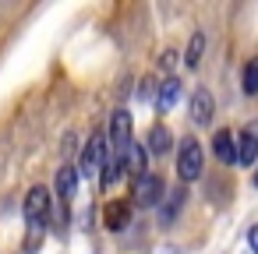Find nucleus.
I'll use <instances>...</instances> for the list:
<instances>
[{
	"instance_id": "obj_14",
	"label": "nucleus",
	"mask_w": 258,
	"mask_h": 254,
	"mask_svg": "<svg viewBox=\"0 0 258 254\" xmlns=\"http://www.w3.org/2000/svg\"><path fill=\"white\" fill-rule=\"evenodd\" d=\"M244 92H247V96L258 92V57H251V60L244 64Z\"/></svg>"
},
{
	"instance_id": "obj_16",
	"label": "nucleus",
	"mask_w": 258,
	"mask_h": 254,
	"mask_svg": "<svg viewBox=\"0 0 258 254\" xmlns=\"http://www.w3.org/2000/svg\"><path fill=\"white\" fill-rule=\"evenodd\" d=\"M173 57H177V53H170V50H166V53L159 57V64H163V67H173Z\"/></svg>"
},
{
	"instance_id": "obj_7",
	"label": "nucleus",
	"mask_w": 258,
	"mask_h": 254,
	"mask_svg": "<svg viewBox=\"0 0 258 254\" xmlns=\"http://www.w3.org/2000/svg\"><path fill=\"white\" fill-rule=\"evenodd\" d=\"M212 152H216L219 162H240V152H237V138H233V131H216V138H212Z\"/></svg>"
},
{
	"instance_id": "obj_11",
	"label": "nucleus",
	"mask_w": 258,
	"mask_h": 254,
	"mask_svg": "<svg viewBox=\"0 0 258 254\" xmlns=\"http://www.w3.org/2000/svg\"><path fill=\"white\" fill-rule=\"evenodd\" d=\"M177 99H180V81H177V78H166V81L159 85V96H156V110H159V113H170V110L177 106Z\"/></svg>"
},
{
	"instance_id": "obj_17",
	"label": "nucleus",
	"mask_w": 258,
	"mask_h": 254,
	"mask_svg": "<svg viewBox=\"0 0 258 254\" xmlns=\"http://www.w3.org/2000/svg\"><path fill=\"white\" fill-rule=\"evenodd\" d=\"M254 187H258V170H254Z\"/></svg>"
},
{
	"instance_id": "obj_2",
	"label": "nucleus",
	"mask_w": 258,
	"mask_h": 254,
	"mask_svg": "<svg viewBox=\"0 0 258 254\" xmlns=\"http://www.w3.org/2000/svg\"><path fill=\"white\" fill-rule=\"evenodd\" d=\"M106 162V131L96 127L85 141V152H82V177H96Z\"/></svg>"
},
{
	"instance_id": "obj_3",
	"label": "nucleus",
	"mask_w": 258,
	"mask_h": 254,
	"mask_svg": "<svg viewBox=\"0 0 258 254\" xmlns=\"http://www.w3.org/2000/svg\"><path fill=\"white\" fill-rule=\"evenodd\" d=\"M177 173H180V180H198V177H202V145H198L195 138H184V141H180Z\"/></svg>"
},
{
	"instance_id": "obj_1",
	"label": "nucleus",
	"mask_w": 258,
	"mask_h": 254,
	"mask_svg": "<svg viewBox=\"0 0 258 254\" xmlns=\"http://www.w3.org/2000/svg\"><path fill=\"white\" fill-rule=\"evenodd\" d=\"M50 191L46 187H32L29 194H25V205H22V212H25V226L32 229V233H39L43 226H46V215H50Z\"/></svg>"
},
{
	"instance_id": "obj_9",
	"label": "nucleus",
	"mask_w": 258,
	"mask_h": 254,
	"mask_svg": "<svg viewBox=\"0 0 258 254\" xmlns=\"http://www.w3.org/2000/svg\"><path fill=\"white\" fill-rule=\"evenodd\" d=\"M103 222H106V229H110V233L127 229V222H131V205H124V201H110V205H106V212H103Z\"/></svg>"
},
{
	"instance_id": "obj_10",
	"label": "nucleus",
	"mask_w": 258,
	"mask_h": 254,
	"mask_svg": "<svg viewBox=\"0 0 258 254\" xmlns=\"http://www.w3.org/2000/svg\"><path fill=\"white\" fill-rule=\"evenodd\" d=\"M237 152H240V162L244 166H254L258 162V127H244L237 134Z\"/></svg>"
},
{
	"instance_id": "obj_13",
	"label": "nucleus",
	"mask_w": 258,
	"mask_h": 254,
	"mask_svg": "<svg viewBox=\"0 0 258 254\" xmlns=\"http://www.w3.org/2000/svg\"><path fill=\"white\" fill-rule=\"evenodd\" d=\"M202 53H205V36L195 32L191 43H187V57H184V64H187V67H198V64H202Z\"/></svg>"
},
{
	"instance_id": "obj_6",
	"label": "nucleus",
	"mask_w": 258,
	"mask_h": 254,
	"mask_svg": "<svg viewBox=\"0 0 258 254\" xmlns=\"http://www.w3.org/2000/svg\"><path fill=\"white\" fill-rule=\"evenodd\" d=\"M191 120L198 124V127H205V124H212V113H216V103H212V92L209 89H195V96H191Z\"/></svg>"
},
{
	"instance_id": "obj_5",
	"label": "nucleus",
	"mask_w": 258,
	"mask_h": 254,
	"mask_svg": "<svg viewBox=\"0 0 258 254\" xmlns=\"http://www.w3.org/2000/svg\"><path fill=\"white\" fill-rule=\"evenodd\" d=\"M159 198H163V180L156 173H145L142 180H135V201H138V208H152Z\"/></svg>"
},
{
	"instance_id": "obj_8",
	"label": "nucleus",
	"mask_w": 258,
	"mask_h": 254,
	"mask_svg": "<svg viewBox=\"0 0 258 254\" xmlns=\"http://www.w3.org/2000/svg\"><path fill=\"white\" fill-rule=\"evenodd\" d=\"M170 145H173L170 127H166V124H152V127H149V134H145V148H149L152 155H166V152H170Z\"/></svg>"
},
{
	"instance_id": "obj_12",
	"label": "nucleus",
	"mask_w": 258,
	"mask_h": 254,
	"mask_svg": "<svg viewBox=\"0 0 258 254\" xmlns=\"http://www.w3.org/2000/svg\"><path fill=\"white\" fill-rule=\"evenodd\" d=\"M145 155H149V148H145L142 141H135V145H131V152H127V162H124V166H127V173H131L135 180H142V177L149 173V170H145Z\"/></svg>"
},
{
	"instance_id": "obj_4",
	"label": "nucleus",
	"mask_w": 258,
	"mask_h": 254,
	"mask_svg": "<svg viewBox=\"0 0 258 254\" xmlns=\"http://www.w3.org/2000/svg\"><path fill=\"white\" fill-rule=\"evenodd\" d=\"M75 187H78V170H75V166H64L60 177H57V212H60V222H68Z\"/></svg>"
},
{
	"instance_id": "obj_15",
	"label": "nucleus",
	"mask_w": 258,
	"mask_h": 254,
	"mask_svg": "<svg viewBox=\"0 0 258 254\" xmlns=\"http://www.w3.org/2000/svg\"><path fill=\"white\" fill-rule=\"evenodd\" d=\"M247 243H251V254H258V226L247 229Z\"/></svg>"
}]
</instances>
